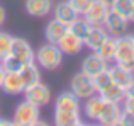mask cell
<instances>
[{
	"label": "cell",
	"mask_w": 134,
	"mask_h": 126,
	"mask_svg": "<svg viewBox=\"0 0 134 126\" xmlns=\"http://www.w3.org/2000/svg\"><path fill=\"white\" fill-rule=\"evenodd\" d=\"M110 70V75H112V82L117 83L119 87L122 89H127L131 85V82L134 80V68H129V66H124V65H117L115 63Z\"/></svg>",
	"instance_id": "10"
},
{
	"label": "cell",
	"mask_w": 134,
	"mask_h": 126,
	"mask_svg": "<svg viewBox=\"0 0 134 126\" xmlns=\"http://www.w3.org/2000/svg\"><path fill=\"white\" fill-rule=\"evenodd\" d=\"M39 121V107L34 106L29 101H22L17 104L15 111H14L12 123L17 126H36Z\"/></svg>",
	"instance_id": "3"
},
{
	"label": "cell",
	"mask_w": 134,
	"mask_h": 126,
	"mask_svg": "<svg viewBox=\"0 0 134 126\" xmlns=\"http://www.w3.org/2000/svg\"><path fill=\"white\" fill-rule=\"evenodd\" d=\"M114 61L117 65H124V66H129V68H134V41H132V36L122 34V36L115 38Z\"/></svg>",
	"instance_id": "1"
},
{
	"label": "cell",
	"mask_w": 134,
	"mask_h": 126,
	"mask_svg": "<svg viewBox=\"0 0 134 126\" xmlns=\"http://www.w3.org/2000/svg\"><path fill=\"white\" fill-rule=\"evenodd\" d=\"M97 53L104 58L105 61H112L114 60V53H115V38L114 36H107L104 39V43L100 44V48L97 50Z\"/></svg>",
	"instance_id": "23"
},
{
	"label": "cell",
	"mask_w": 134,
	"mask_h": 126,
	"mask_svg": "<svg viewBox=\"0 0 134 126\" xmlns=\"http://www.w3.org/2000/svg\"><path fill=\"white\" fill-rule=\"evenodd\" d=\"M121 107H119V104L115 102H107L105 101V106L104 109H102L100 116H98V123L104 124V126H115L119 124V119H121Z\"/></svg>",
	"instance_id": "13"
},
{
	"label": "cell",
	"mask_w": 134,
	"mask_h": 126,
	"mask_svg": "<svg viewBox=\"0 0 134 126\" xmlns=\"http://www.w3.org/2000/svg\"><path fill=\"white\" fill-rule=\"evenodd\" d=\"M0 89H2L7 96H19V94H22L24 90H26L19 73H12V72H5Z\"/></svg>",
	"instance_id": "12"
},
{
	"label": "cell",
	"mask_w": 134,
	"mask_h": 126,
	"mask_svg": "<svg viewBox=\"0 0 134 126\" xmlns=\"http://www.w3.org/2000/svg\"><path fill=\"white\" fill-rule=\"evenodd\" d=\"M107 36H109V33H107V29H105L104 26H92L88 34H87L85 39H83V44H85L88 50L97 51Z\"/></svg>",
	"instance_id": "14"
},
{
	"label": "cell",
	"mask_w": 134,
	"mask_h": 126,
	"mask_svg": "<svg viewBox=\"0 0 134 126\" xmlns=\"http://www.w3.org/2000/svg\"><path fill=\"white\" fill-rule=\"evenodd\" d=\"M68 2H70V5L75 9V12L78 14V15H83L93 0H68Z\"/></svg>",
	"instance_id": "29"
},
{
	"label": "cell",
	"mask_w": 134,
	"mask_h": 126,
	"mask_svg": "<svg viewBox=\"0 0 134 126\" xmlns=\"http://www.w3.org/2000/svg\"><path fill=\"white\" fill-rule=\"evenodd\" d=\"M10 124H14L12 123V119H3V118H0V126H10Z\"/></svg>",
	"instance_id": "34"
},
{
	"label": "cell",
	"mask_w": 134,
	"mask_h": 126,
	"mask_svg": "<svg viewBox=\"0 0 134 126\" xmlns=\"http://www.w3.org/2000/svg\"><path fill=\"white\" fill-rule=\"evenodd\" d=\"M127 19H129V22H134V7H132L131 14H129V15H127Z\"/></svg>",
	"instance_id": "37"
},
{
	"label": "cell",
	"mask_w": 134,
	"mask_h": 126,
	"mask_svg": "<svg viewBox=\"0 0 134 126\" xmlns=\"http://www.w3.org/2000/svg\"><path fill=\"white\" fill-rule=\"evenodd\" d=\"M107 12H109V7L105 3L98 2V0H93L90 3V7L87 9V12L83 14V17L88 20L90 26H102Z\"/></svg>",
	"instance_id": "9"
},
{
	"label": "cell",
	"mask_w": 134,
	"mask_h": 126,
	"mask_svg": "<svg viewBox=\"0 0 134 126\" xmlns=\"http://www.w3.org/2000/svg\"><path fill=\"white\" fill-rule=\"evenodd\" d=\"M56 44H58V48L63 51V55H70V56L78 55L80 51L83 50V46H85L82 38H78L76 34H73L71 31H66V34Z\"/></svg>",
	"instance_id": "7"
},
{
	"label": "cell",
	"mask_w": 134,
	"mask_h": 126,
	"mask_svg": "<svg viewBox=\"0 0 134 126\" xmlns=\"http://www.w3.org/2000/svg\"><path fill=\"white\" fill-rule=\"evenodd\" d=\"M54 124L58 126H80L83 124L80 111H58L54 109Z\"/></svg>",
	"instance_id": "20"
},
{
	"label": "cell",
	"mask_w": 134,
	"mask_h": 126,
	"mask_svg": "<svg viewBox=\"0 0 134 126\" xmlns=\"http://www.w3.org/2000/svg\"><path fill=\"white\" fill-rule=\"evenodd\" d=\"M0 63H2V66H3L5 72H12V73H19L20 68L24 66V63L20 61L17 56H14L12 53H9L3 60H0Z\"/></svg>",
	"instance_id": "26"
},
{
	"label": "cell",
	"mask_w": 134,
	"mask_h": 126,
	"mask_svg": "<svg viewBox=\"0 0 134 126\" xmlns=\"http://www.w3.org/2000/svg\"><path fill=\"white\" fill-rule=\"evenodd\" d=\"M19 77H20V80H22V83H24V89H27V87L34 85V83H37V82H41V72H39V68H37L36 61L24 63V66L19 72Z\"/></svg>",
	"instance_id": "15"
},
{
	"label": "cell",
	"mask_w": 134,
	"mask_h": 126,
	"mask_svg": "<svg viewBox=\"0 0 134 126\" xmlns=\"http://www.w3.org/2000/svg\"><path fill=\"white\" fill-rule=\"evenodd\" d=\"M105 68H107V61H105L97 51H92L88 56L82 61V72L88 77L97 75L98 72H102V70H105Z\"/></svg>",
	"instance_id": "11"
},
{
	"label": "cell",
	"mask_w": 134,
	"mask_h": 126,
	"mask_svg": "<svg viewBox=\"0 0 134 126\" xmlns=\"http://www.w3.org/2000/svg\"><path fill=\"white\" fill-rule=\"evenodd\" d=\"M51 10V0H26V12L32 17H46Z\"/></svg>",
	"instance_id": "19"
},
{
	"label": "cell",
	"mask_w": 134,
	"mask_h": 126,
	"mask_svg": "<svg viewBox=\"0 0 134 126\" xmlns=\"http://www.w3.org/2000/svg\"><path fill=\"white\" fill-rule=\"evenodd\" d=\"M3 75H5V70H3L2 63H0V85H2V80H3Z\"/></svg>",
	"instance_id": "35"
},
{
	"label": "cell",
	"mask_w": 134,
	"mask_h": 126,
	"mask_svg": "<svg viewBox=\"0 0 134 126\" xmlns=\"http://www.w3.org/2000/svg\"><path fill=\"white\" fill-rule=\"evenodd\" d=\"M90 24H88V20L83 17V19H80V15L76 17L73 22H70L68 24V31H71L73 34H76L78 38H82V39H85V36L88 34V31H90Z\"/></svg>",
	"instance_id": "24"
},
{
	"label": "cell",
	"mask_w": 134,
	"mask_h": 126,
	"mask_svg": "<svg viewBox=\"0 0 134 126\" xmlns=\"http://www.w3.org/2000/svg\"><path fill=\"white\" fill-rule=\"evenodd\" d=\"M92 80H93L95 92H97V94H100L102 90L105 89V87L112 83V75H110V70H109V68H105V70H102V72H98L97 75H93V77H92Z\"/></svg>",
	"instance_id": "25"
},
{
	"label": "cell",
	"mask_w": 134,
	"mask_h": 126,
	"mask_svg": "<svg viewBox=\"0 0 134 126\" xmlns=\"http://www.w3.org/2000/svg\"><path fill=\"white\" fill-rule=\"evenodd\" d=\"M3 22H5V9L0 5V26H2Z\"/></svg>",
	"instance_id": "33"
},
{
	"label": "cell",
	"mask_w": 134,
	"mask_h": 126,
	"mask_svg": "<svg viewBox=\"0 0 134 126\" xmlns=\"http://www.w3.org/2000/svg\"><path fill=\"white\" fill-rule=\"evenodd\" d=\"M70 89H71V92L75 94L78 99H88V97H92L93 94H97L95 92L92 77L85 75L83 72L73 75L71 82H70Z\"/></svg>",
	"instance_id": "4"
},
{
	"label": "cell",
	"mask_w": 134,
	"mask_h": 126,
	"mask_svg": "<svg viewBox=\"0 0 134 126\" xmlns=\"http://www.w3.org/2000/svg\"><path fill=\"white\" fill-rule=\"evenodd\" d=\"M10 53L17 56L22 63H29L36 60V53L31 48V44L22 38H12V44H10Z\"/></svg>",
	"instance_id": "8"
},
{
	"label": "cell",
	"mask_w": 134,
	"mask_h": 126,
	"mask_svg": "<svg viewBox=\"0 0 134 126\" xmlns=\"http://www.w3.org/2000/svg\"><path fill=\"white\" fill-rule=\"evenodd\" d=\"M36 60L44 70H56L63 61V51L58 48V44L48 43L39 48V51L36 53Z\"/></svg>",
	"instance_id": "2"
},
{
	"label": "cell",
	"mask_w": 134,
	"mask_h": 126,
	"mask_svg": "<svg viewBox=\"0 0 134 126\" xmlns=\"http://www.w3.org/2000/svg\"><path fill=\"white\" fill-rule=\"evenodd\" d=\"M132 41H134V36H132Z\"/></svg>",
	"instance_id": "38"
},
{
	"label": "cell",
	"mask_w": 134,
	"mask_h": 126,
	"mask_svg": "<svg viewBox=\"0 0 134 126\" xmlns=\"http://www.w3.org/2000/svg\"><path fill=\"white\" fill-rule=\"evenodd\" d=\"M122 111L134 114V97H131V96H126L124 99H122Z\"/></svg>",
	"instance_id": "31"
},
{
	"label": "cell",
	"mask_w": 134,
	"mask_h": 126,
	"mask_svg": "<svg viewBox=\"0 0 134 126\" xmlns=\"http://www.w3.org/2000/svg\"><path fill=\"white\" fill-rule=\"evenodd\" d=\"M54 109H58V111H80V99L71 90L70 92H61L56 97Z\"/></svg>",
	"instance_id": "18"
},
{
	"label": "cell",
	"mask_w": 134,
	"mask_h": 126,
	"mask_svg": "<svg viewBox=\"0 0 134 126\" xmlns=\"http://www.w3.org/2000/svg\"><path fill=\"white\" fill-rule=\"evenodd\" d=\"M66 31H68V24L61 22V20H58V19H53L51 22L46 26V31H44L46 41H48V43H54L56 44L66 34Z\"/></svg>",
	"instance_id": "17"
},
{
	"label": "cell",
	"mask_w": 134,
	"mask_h": 126,
	"mask_svg": "<svg viewBox=\"0 0 134 126\" xmlns=\"http://www.w3.org/2000/svg\"><path fill=\"white\" fill-rule=\"evenodd\" d=\"M87 102H85V106H83V113H85V116L88 118V119L92 121H97L98 119V116H100V113H102V109H104V106H105V99L102 96H92L88 97V99H85Z\"/></svg>",
	"instance_id": "16"
},
{
	"label": "cell",
	"mask_w": 134,
	"mask_h": 126,
	"mask_svg": "<svg viewBox=\"0 0 134 126\" xmlns=\"http://www.w3.org/2000/svg\"><path fill=\"white\" fill-rule=\"evenodd\" d=\"M126 96H131V97H134V80L131 82V85L126 89Z\"/></svg>",
	"instance_id": "32"
},
{
	"label": "cell",
	"mask_w": 134,
	"mask_h": 126,
	"mask_svg": "<svg viewBox=\"0 0 134 126\" xmlns=\"http://www.w3.org/2000/svg\"><path fill=\"white\" fill-rule=\"evenodd\" d=\"M10 44H12V36L7 33H0V60L10 53Z\"/></svg>",
	"instance_id": "28"
},
{
	"label": "cell",
	"mask_w": 134,
	"mask_h": 126,
	"mask_svg": "<svg viewBox=\"0 0 134 126\" xmlns=\"http://www.w3.org/2000/svg\"><path fill=\"white\" fill-rule=\"evenodd\" d=\"M98 96H102L107 102H115V104H119V102H122V99L126 97V90L122 89V87H119L117 83H114L112 82L110 85H107L104 90H102Z\"/></svg>",
	"instance_id": "22"
},
{
	"label": "cell",
	"mask_w": 134,
	"mask_h": 126,
	"mask_svg": "<svg viewBox=\"0 0 134 126\" xmlns=\"http://www.w3.org/2000/svg\"><path fill=\"white\" fill-rule=\"evenodd\" d=\"M98 2H102V3H105V5H107V7H109V9H110V5H112V3H114V2H115V0H98Z\"/></svg>",
	"instance_id": "36"
},
{
	"label": "cell",
	"mask_w": 134,
	"mask_h": 126,
	"mask_svg": "<svg viewBox=\"0 0 134 126\" xmlns=\"http://www.w3.org/2000/svg\"><path fill=\"white\" fill-rule=\"evenodd\" d=\"M102 26L107 29L109 34H112L114 38H119V36H122V34H126L127 26H129V19L109 9V12H107V15H105Z\"/></svg>",
	"instance_id": "5"
},
{
	"label": "cell",
	"mask_w": 134,
	"mask_h": 126,
	"mask_svg": "<svg viewBox=\"0 0 134 126\" xmlns=\"http://www.w3.org/2000/svg\"><path fill=\"white\" fill-rule=\"evenodd\" d=\"M24 92H26V101L32 102L34 106H37V107L46 106V104L51 101V90H49V87L44 85V83H41V82L27 87Z\"/></svg>",
	"instance_id": "6"
},
{
	"label": "cell",
	"mask_w": 134,
	"mask_h": 126,
	"mask_svg": "<svg viewBox=\"0 0 134 126\" xmlns=\"http://www.w3.org/2000/svg\"><path fill=\"white\" fill-rule=\"evenodd\" d=\"M76 17H78V14H76V12H75V9L70 5L68 0H66V2L58 3V5L54 7V19L61 20V22L70 24V22H73Z\"/></svg>",
	"instance_id": "21"
},
{
	"label": "cell",
	"mask_w": 134,
	"mask_h": 126,
	"mask_svg": "<svg viewBox=\"0 0 134 126\" xmlns=\"http://www.w3.org/2000/svg\"><path fill=\"white\" fill-rule=\"evenodd\" d=\"M119 124H122V126H134V114L122 111V113H121V119H119Z\"/></svg>",
	"instance_id": "30"
},
{
	"label": "cell",
	"mask_w": 134,
	"mask_h": 126,
	"mask_svg": "<svg viewBox=\"0 0 134 126\" xmlns=\"http://www.w3.org/2000/svg\"><path fill=\"white\" fill-rule=\"evenodd\" d=\"M132 7H134V0H115V2L110 5V10H114V12L127 17L129 14H131Z\"/></svg>",
	"instance_id": "27"
}]
</instances>
